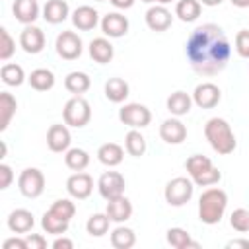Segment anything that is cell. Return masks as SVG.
Segmentation results:
<instances>
[{"instance_id": "1", "label": "cell", "mask_w": 249, "mask_h": 249, "mask_svg": "<svg viewBox=\"0 0 249 249\" xmlns=\"http://www.w3.org/2000/svg\"><path fill=\"white\" fill-rule=\"evenodd\" d=\"M185 53L196 74L214 76L222 72L230 60V43L220 25L202 23L191 31Z\"/></svg>"}, {"instance_id": "2", "label": "cell", "mask_w": 249, "mask_h": 249, "mask_svg": "<svg viewBox=\"0 0 249 249\" xmlns=\"http://www.w3.org/2000/svg\"><path fill=\"white\" fill-rule=\"evenodd\" d=\"M204 136L206 140L210 142V146L218 152V154H231L237 146V140H235V134L231 132L230 124L226 119L222 117H212L206 121L204 124Z\"/></svg>"}, {"instance_id": "3", "label": "cell", "mask_w": 249, "mask_h": 249, "mask_svg": "<svg viewBox=\"0 0 249 249\" xmlns=\"http://www.w3.org/2000/svg\"><path fill=\"white\" fill-rule=\"evenodd\" d=\"M226 204H228L226 191H222L218 187H210V189L202 191V195L198 198V218L204 224H218L224 216Z\"/></svg>"}, {"instance_id": "4", "label": "cell", "mask_w": 249, "mask_h": 249, "mask_svg": "<svg viewBox=\"0 0 249 249\" xmlns=\"http://www.w3.org/2000/svg\"><path fill=\"white\" fill-rule=\"evenodd\" d=\"M62 117H64V123L70 124V126H86L91 119V107L89 103L80 97V95H74L72 99L66 101L64 109H62Z\"/></svg>"}, {"instance_id": "5", "label": "cell", "mask_w": 249, "mask_h": 249, "mask_svg": "<svg viewBox=\"0 0 249 249\" xmlns=\"http://www.w3.org/2000/svg\"><path fill=\"white\" fill-rule=\"evenodd\" d=\"M165 200L171 206H183L193 196V181L187 177H175L165 185Z\"/></svg>"}, {"instance_id": "6", "label": "cell", "mask_w": 249, "mask_h": 249, "mask_svg": "<svg viewBox=\"0 0 249 249\" xmlns=\"http://www.w3.org/2000/svg\"><path fill=\"white\" fill-rule=\"evenodd\" d=\"M119 119H121L123 124H128L132 128H142V126L150 124L152 113L142 103H126L119 109Z\"/></svg>"}, {"instance_id": "7", "label": "cell", "mask_w": 249, "mask_h": 249, "mask_svg": "<svg viewBox=\"0 0 249 249\" xmlns=\"http://www.w3.org/2000/svg\"><path fill=\"white\" fill-rule=\"evenodd\" d=\"M18 185H19V191L23 196L27 198H35L43 193L45 189V175L41 169L37 167H27L19 173V179H18Z\"/></svg>"}, {"instance_id": "8", "label": "cell", "mask_w": 249, "mask_h": 249, "mask_svg": "<svg viewBox=\"0 0 249 249\" xmlns=\"http://www.w3.org/2000/svg\"><path fill=\"white\" fill-rule=\"evenodd\" d=\"M97 189L105 200L117 198L124 193V177L119 171H105L97 181Z\"/></svg>"}, {"instance_id": "9", "label": "cell", "mask_w": 249, "mask_h": 249, "mask_svg": "<svg viewBox=\"0 0 249 249\" xmlns=\"http://www.w3.org/2000/svg\"><path fill=\"white\" fill-rule=\"evenodd\" d=\"M56 53L64 60H74L82 54V39L74 31H62L56 37Z\"/></svg>"}, {"instance_id": "10", "label": "cell", "mask_w": 249, "mask_h": 249, "mask_svg": "<svg viewBox=\"0 0 249 249\" xmlns=\"http://www.w3.org/2000/svg\"><path fill=\"white\" fill-rule=\"evenodd\" d=\"M220 97H222V91H220V88H218L216 84H212V82H202V84H198V86L195 88V93H193L195 103H196L198 107H202V109H212V107H216L218 101H220Z\"/></svg>"}, {"instance_id": "11", "label": "cell", "mask_w": 249, "mask_h": 249, "mask_svg": "<svg viewBox=\"0 0 249 249\" xmlns=\"http://www.w3.org/2000/svg\"><path fill=\"white\" fill-rule=\"evenodd\" d=\"M66 189H68V193H70L74 198H78V200L88 198V196L91 195V191H93V179H91V175H88V173H84V171H78V173H74V175L68 177Z\"/></svg>"}, {"instance_id": "12", "label": "cell", "mask_w": 249, "mask_h": 249, "mask_svg": "<svg viewBox=\"0 0 249 249\" xmlns=\"http://www.w3.org/2000/svg\"><path fill=\"white\" fill-rule=\"evenodd\" d=\"M19 43H21V47H23L25 53L37 54L45 47V33L39 27H35V25H27L21 31V35H19Z\"/></svg>"}, {"instance_id": "13", "label": "cell", "mask_w": 249, "mask_h": 249, "mask_svg": "<svg viewBox=\"0 0 249 249\" xmlns=\"http://www.w3.org/2000/svg\"><path fill=\"white\" fill-rule=\"evenodd\" d=\"M160 136L167 144H181L187 138V128L179 119H165L160 126Z\"/></svg>"}, {"instance_id": "14", "label": "cell", "mask_w": 249, "mask_h": 249, "mask_svg": "<svg viewBox=\"0 0 249 249\" xmlns=\"http://www.w3.org/2000/svg\"><path fill=\"white\" fill-rule=\"evenodd\" d=\"M47 146L51 152H64L70 146V130L64 124H51L47 130Z\"/></svg>"}, {"instance_id": "15", "label": "cell", "mask_w": 249, "mask_h": 249, "mask_svg": "<svg viewBox=\"0 0 249 249\" xmlns=\"http://www.w3.org/2000/svg\"><path fill=\"white\" fill-rule=\"evenodd\" d=\"M171 12L165 8V6H152L148 12H146V23L152 31H165L169 25H171Z\"/></svg>"}, {"instance_id": "16", "label": "cell", "mask_w": 249, "mask_h": 249, "mask_svg": "<svg viewBox=\"0 0 249 249\" xmlns=\"http://www.w3.org/2000/svg\"><path fill=\"white\" fill-rule=\"evenodd\" d=\"M101 29L109 37H123L128 31V19L123 14H117V12L107 14L101 19Z\"/></svg>"}, {"instance_id": "17", "label": "cell", "mask_w": 249, "mask_h": 249, "mask_svg": "<svg viewBox=\"0 0 249 249\" xmlns=\"http://www.w3.org/2000/svg\"><path fill=\"white\" fill-rule=\"evenodd\" d=\"M97 19H99V14L95 8L91 6H78L72 14V23L82 29V31H89L97 25Z\"/></svg>"}, {"instance_id": "18", "label": "cell", "mask_w": 249, "mask_h": 249, "mask_svg": "<svg viewBox=\"0 0 249 249\" xmlns=\"http://www.w3.org/2000/svg\"><path fill=\"white\" fill-rule=\"evenodd\" d=\"M107 216L113 220V222H124L132 216V204L126 196H117V198H111L107 200Z\"/></svg>"}, {"instance_id": "19", "label": "cell", "mask_w": 249, "mask_h": 249, "mask_svg": "<svg viewBox=\"0 0 249 249\" xmlns=\"http://www.w3.org/2000/svg\"><path fill=\"white\" fill-rule=\"evenodd\" d=\"M8 226L16 233H27L33 228V214L25 208H16L8 216Z\"/></svg>"}, {"instance_id": "20", "label": "cell", "mask_w": 249, "mask_h": 249, "mask_svg": "<svg viewBox=\"0 0 249 249\" xmlns=\"http://www.w3.org/2000/svg\"><path fill=\"white\" fill-rule=\"evenodd\" d=\"M12 12L18 21L31 23L39 16V4H37V0H16L12 6Z\"/></svg>"}, {"instance_id": "21", "label": "cell", "mask_w": 249, "mask_h": 249, "mask_svg": "<svg viewBox=\"0 0 249 249\" xmlns=\"http://www.w3.org/2000/svg\"><path fill=\"white\" fill-rule=\"evenodd\" d=\"M123 156H124L123 148H121L119 144H115V142H105V144H101L99 150H97L99 161H101L103 165H109V167L119 165V163L123 161Z\"/></svg>"}, {"instance_id": "22", "label": "cell", "mask_w": 249, "mask_h": 249, "mask_svg": "<svg viewBox=\"0 0 249 249\" xmlns=\"http://www.w3.org/2000/svg\"><path fill=\"white\" fill-rule=\"evenodd\" d=\"M167 243L175 249H200V243L193 241L189 231L183 228H169L167 230Z\"/></svg>"}, {"instance_id": "23", "label": "cell", "mask_w": 249, "mask_h": 249, "mask_svg": "<svg viewBox=\"0 0 249 249\" xmlns=\"http://www.w3.org/2000/svg\"><path fill=\"white\" fill-rule=\"evenodd\" d=\"M89 56L99 64H107L113 58V45L107 39L97 37L89 43Z\"/></svg>"}, {"instance_id": "24", "label": "cell", "mask_w": 249, "mask_h": 249, "mask_svg": "<svg viewBox=\"0 0 249 249\" xmlns=\"http://www.w3.org/2000/svg\"><path fill=\"white\" fill-rule=\"evenodd\" d=\"M128 95V84L123 78H109L105 82V97L113 103L124 101Z\"/></svg>"}, {"instance_id": "25", "label": "cell", "mask_w": 249, "mask_h": 249, "mask_svg": "<svg viewBox=\"0 0 249 249\" xmlns=\"http://www.w3.org/2000/svg\"><path fill=\"white\" fill-rule=\"evenodd\" d=\"M68 16V4L64 0H49L43 8V18L49 23H60Z\"/></svg>"}, {"instance_id": "26", "label": "cell", "mask_w": 249, "mask_h": 249, "mask_svg": "<svg viewBox=\"0 0 249 249\" xmlns=\"http://www.w3.org/2000/svg\"><path fill=\"white\" fill-rule=\"evenodd\" d=\"M27 80H29V86L37 91H47L54 86V76L49 68H35Z\"/></svg>"}, {"instance_id": "27", "label": "cell", "mask_w": 249, "mask_h": 249, "mask_svg": "<svg viewBox=\"0 0 249 249\" xmlns=\"http://www.w3.org/2000/svg\"><path fill=\"white\" fill-rule=\"evenodd\" d=\"M16 109H18V103H16L14 95L8 91H0V130L8 128Z\"/></svg>"}, {"instance_id": "28", "label": "cell", "mask_w": 249, "mask_h": 249, "mask_svg": "<svg viewBox=\"0 0 249 249\" xmlns=\"http://www.w3.org/2000/svg\"><path fill=\"white\" fill-rule=\"evenodd\" d=\"M89 84H91V80H89V76L84 74V72H70V74L64 78V88H66L70 93H74V95H80V93L88 91V89H89Z\"/></svg>"}, {"instance_id": "29", "label": "cell", "mask_w": 249, "mask_h": 249, "mask_svg": "<svg viewBox=\"0 0 249 249\" xmlns=\"http://www.w3.org/2000/svg\"><path fill=\"white\" fill-rule=\"evenodd\" d=\"M200 2L198 0H179L175 6V16H179L181 21H195L200 16Z\"/></svg>"}, {"instance_id": "30", "label": "cell", "mask_w": 249, "mask_h": 249, "mask_svg": "<svg viewBox=\"0 0 249 249\" xmlns=\"http://www.w3.org/2000/svg\"><path fill=\"white\" fill-rule=\"evenodd\" d=\"M191 97L185 91H175L167 97V109L173 115H187L191 111Z\"/></svg>"}, {"instance_id": "31", "label": "cell", "mask_w": 249, "mask_h": 249, "mask_svg": "<svg viewBox=\"0 0 249 249\" xmlns=\"http://www.w3.org/2000/svg\"><path fill=\"white\" fill-rule=\"evenodd\" d=\"M136 241V235L130 228H124V226H119L113 230L111 233V245L115 249H130Z\"/></svg>"}, {"instance_id": "32", "label": "cell", "mask_w": 249, "mask_h": 249, "mask_svg": "<svg viewBox=\"0 0 249 249\" xmlns=\"http://www.w3.org/2000/svg\"><path fill=\"white\" fill-rule=\"evenodd\" d=\"M124 148H126V152L130 154V156H134V158H140V156H144V152H146V138L138 132V130H128L126 132V136H124Z\"/></svg>"}, {"instance_id": "33", "label": "cell", "mask_w": 249, "mask_h": 249, "mask_svg": "<svg viewBox=\"0 0 249 249\" xmlns=\"http://www.w3.org/2000/svg\"><path fill=\"white\" fill-rule=\"evenodd\" d=\"M41 224H43V230H45L47 233H56V235H60V233H66V230H68V220L56 216V214L51 212V210H47V212L43 214Z\"/></svg>"}, {"instance_id": "34", "label": "cell", "mask_w": 249, "mask_h": 249, "mask_svg": "<svg viewBox=\"0 0 249 249\" xmlns=\"http://www.w3.org/2000/svg\"><path fill=\"white\" fill-rule=\"evenodd\" d=\"M109 220H111V218L107 216V212H105V214H91V216L88 218V224H86L88 233L93 235V237L105 235L107 230H109Z\"/></svg>"}, {"instance_id": "35", "label": "cell", "mask_w": 249, "mask_h": 249, "mask_svg": "<svg viewBox=\"0 0 249 249\" xmlns=\"http://www.w3.org/2000/svg\"><path fill=\"white\" fill-rule=\"evenodd\" d=\"M64 161H66V165H68L70 169H74V171H82V169L88 167V163H89V156H88V152L82 150V148H72V150L66 152Z\"/></svg>"}, {"instance_id": "36", "label": "cell", "mask_w": 249, "mask_h": 249, "mask_svg": "<svg viewBox=\"0 0 249 249\" xmlns=\"http://www.w3.org/2000/svg\"><path fill=\"white\" fill-rule=\"evenodd\" d=\"M0 76H2V82L8 84V86H19L23 82V78H25L23 68L19 64H14V62L4 64L2 70H0Z\"/></svg>"}, {"instance_id": "37", "label": "cell", "mask_w": 249, "mask_h": 249, "mask_svg": "<svg viewBox=\"0 0 249 249\" xmlns=\"http://www.w3.org/2000/svg\"><path fill=\"white\" fill-rule=\"evenodd\" d=\"M185 165H187L189 175H191V177H196L198 173L210 169V167H212V161H210V158H206V156H202V154H193V156L187 160Z\"/></svg>"}, {"instance_id": "38", "label": "cell", "mask_w": 249, "mask_h": 249, "mask_svg": "<svg viewBox=\"0 0 249 249\" xmlns=\"http://www.w3.org/2000/svg\"><path fill=\"white\" fill-rule=\"evenodd\" d=\"M49 210H51V212H54L56 216H60V218H64V220H68V222H70V218H74V214H76V206H74V202H72V200H68V198L54 200V202H53V206H51Z\"/></svg>"}, {"instance_id": "39", "label": "cell", "mask_w": 249, "mask_h": 249, "mask_svg": "<svg viewBox=\"0 0 249 249\" xmlns=\"http://www.w3.org/2000/svg\"><path fill=\"white\" fill-rule=\"evenodd\" d=\"M230 224H231V228L233 230H237V231H249V210H245V208H235L233 212H231V218H230Z\"/></svg>"}, {"instance_id": "40", "label": "cell", "mask_w": 249, "mask_h": 249, "mask_svg": "<svg viewBox=\"0 0 249 249\" xmlns=\"http://www.w3.org/2000/svg\"><path fill=\"white\" fill-rule=\"evenodd\" d=\"M222 179V173L212 165L210 169H206V171H202V173H198L196 177H193V183H196L198 187H208V185H214V183H218Z\"/></svg>"}, {"instance_id": "41", "label": "cell", "mask_w": 249, "mask_h": 249, "mask_svg": "<svg viewBox=\"0 0 249 249\" xmlns=\"http://www.w3.org/2000/svg\"><path fill=\"white\" fill-rule=\"evenodd\" d=\"M14 54V39L6 31V27H0V60H8Z\"/></svg>"}, {"instance_id": "42", "label": "cell", "mask_w": 249, "mask_h": 249, "mask_svg": "<svg viewBox=\"0 0 249 249\" xmlns=\"http://www.w3.org/2000/svg\"><path fill=\"white\" fill-rule=\"evenodd\" d=\"M235 49L237 54L243 58H249V29H241L235 35Z\"/></svg>"}, {"instance_id": "43", "label": "cell", "mask_w": 249, "mask_h": 249, "mask_svg": "<svg viewBox=\"0 0 249 249\" xmlns=\"http://www.w3.org/2000/svg\"><path fill=\"white\" fill-rule=\"evenodd\" d=\"M25 241H27V249H45L47 247V239L39 233H27Z\"/></svg>"}, {"instance_id": "44", "label": "cell", "mask_w": 249, "mask_h": 249, "mask_svg": "<svg viewBox=\"0 0 249 249\" xmlns=\"http://www.w3.org/2000/svg\"><path fill=\"white\" fill-rule=\"evenodd\" d=\"M14 179V173H12V167L6 165V163H0V189H8L10 183Z\"/></svg>"}, {"instance_id": "45", "label": "cell", "mask_w": 249, "mask_h": 249, "mask_svg": "<svg viewBox=\"0 0 249 249\" xmlns=\"http://www.w3.org/2000/svg\"><path fill=\"white\" fill-rule=\"evenodd\" d=\"M2 249H27V241L19 237H10L2 243Z\"/></svg>"}, {"instance_id": "46", "label": "cell", "mask_w": 249, "mask_h": 249, "mask_svg": "<svg viewBox=\"0 0 249 249\" xmlns=\"http://www.w3.org/2000/svg\"><path fill=\"white\" fill-rule=\"evenodd\" d=\"M226 247L228 249H249V241L247 239H231V241H228Z\"/></svg>"}, {"instance_id": "47", "label": "cell", "mask_w": 249, "mask_h": 249, "mask_svg": "<svg viewBox=\"0 0 249 249\" xmlns=\"http://www.w3.org/2000/svg\"><path fill=\"white\" fill-rule=\"evenodd\" d=\"M53 247H54V249H72L74 243H72L70 239H66V237H58V239H54Z\"/></svg>"}, {"instance_id": "48", "label": "cell", "mask_w": 249, "mask_h": 249, "mask_svg": "<svg viewBox=\"0 0 249 249\" xmlns=\"http://www.w3.org/2000/svg\"><path fill=\"white\" fill-rule=\"evenodd\" d=\"M111 4L117 8H130L134 4V0H111Z\"/></svg>"}, {"instance_id": "49", "label": "cell", "mask_w": 249, "mask_h": 249, "mask_svg": "<svg viewBox=\"0 0 249 249\" xmlns=\"http://www.w3.org/2000/svg\"><path fill=\"white\" fill-rule=\"evenodd\" d=\"M231 4L237 8H245V6H249V0H231Z\"/></svg>"}, {"instance_id": "50", "label": "cell", "mask_w": 249, "mask_h": 249, "mask_svg": "<svg viewBox=\"0 0 249 249\" xmlns=\"http://www.w3.org/2000/svg\"><path fill=\"white\" fill-rule=\"evenodd\" d=\"M204 6H218V4H222V0H200Z\"/></svg>"}, {"instance_id": "51", "label": "cell", "mask_w": 249, "mask_h": 249, "mask_svg": "<svg viewBox=\"0 0 249 249\" xmlns=\"http://www.w3.org/2000/svg\"><path fill=\"white\" fill-rule=\"evenodd\" d=\"M4 156H6V144L0 142V158H4Z\"/></svg>"}, {"instance_id": "52", "label": "cell", "mask_w": 249, "mask_h": 249, "mask_svg": "<svg viewBox=\"0 0 249 249\" xmlns=\"http://www.w3.org/2000/svg\"><path fill=\"white\" fill-rule=\"evenodd\" d=\"M154 2H160V4H161V6H163V4H169V2H171V0H154Z\"/></svg>"}, {"instance_id": "53", "label": "cell", "mask_w": 249, "mask_h": 249, "mask_svg": "<svg viewBox=\"0 0 249 249\" xmlns=\"http://www.w3.org/2000/svg\"><path fill=\"white\" fill-rule=\"evenodd\" d=\"M142 2H154V0H142Z\"/></svg>"}, {"instance_id": "54", "label": "cell", "mask_w": 249, "mask_h": 249, "mask_svg": "<svg viewBox=\"0 0 249 249\" xmlns=\"http://www.w3.org/2000/svg\"><path fill=\"white\" fill-rule=\"evenodd\" d=\"M97 2H103V0H97Z\"/></svg>"}]
</instances>
